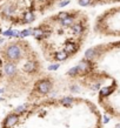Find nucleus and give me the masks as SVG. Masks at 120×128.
<instances>
[{
    "label": "nucleus",
    "mask_w": 120,
    "mask_h": 128,
    "mask_svg": "<svg viewBox=\"0 0 120 128\" xmlns=\"http://www.w3.org/2000/svg\"><path fill=\"white\" fill-rule=\"evenodd\" d=\"M94 48L95 55L91 60H82L87 65L84 73H92L99 87L104 80L111 81L100 88L99 98L108 112L120 116V41Z\"/></svg>",
    "instance_id": "f257e3e1"
},
{
    "label": "nucleus",
    "mask_w": 120,
    "mask_h": 128,
    "mask_svg": "<svg viewBox=\"0 0 120 128\" xmlns=\"http://www.w3.org/2000/svg\"><path fill=\"white\" fill-rule=\"evenodd\" d=\"M78 2L81 6H112L98 18L95 27L101 34L120 37V0H78Z\"/></svg>",
    "instance_id": "f03ea898"
},
{
    "label": "nucleus",
    "mask_w": 120,
    "mask_h": 128,
    "mask_svg": "<svg viewBox=\"0 0 120 128\" xmlns=\"http://www.w3.org/2000/svg\"><path fill=\"white\" fill-rule=\"evenodd\" d=\"M7 54H8V58H11L12 60H16V59L20 58V48L15 46V45H13V46L8 48Z\"/></svg>",
    "instance_id": "7ed1b4c3"
},
{
    "label": "nucleus",
    "mask_w": 120,
    "mask_h": 128,
    "mask_svg": "<svg viewBox=\"0 0 120 128\" xmlns=\"http://www.w3.org/2000/svg\"><path fill=\"white\" fill-rule=\"evenodd\" d=\"M51 89V84L48 81H41L38 85V91L40 93H47Z\"/></svg>",
    "instance_id": "20e7f679"
},
{
    "label": "nucleus",
    "mask_w": 120,
    "mask_h": 128,
    "mask_svg": "<svg viewBox=\"0 0 120 128\" xmlns=\"http://www.w3.org/2000/svg\"><path fill=\"white\" fill-rule=\"evenodd\" d=\"M16 121H18V116L14 115V114H12V115H10V116L6 119L5 126L6 127H12V126H14L16 123Z\"/></svg>",
    "instance_id": "39448f33"
},
{
    "label": "nucleus",
    "mask_w": 120,
    "mask_h": 128,
    "mask_svg": "<svg viewBox=\"0 0 120 128\" xmlns=\"http://www.w3.org/2000/svg\"><path fill=\"white\" fill-rule=\"evenodd\" d=\"M75 51H76V46L74 43H68L67 46H65V51H64V52H65L66 54H73Z\"/></svg>",
    "instance_id": "423d86ee"
},
{
    "label": "nucleus",
    "mask_w": 120,
    "mask_h": 128,
    "mask_svg": "<svg viewBox=\"0 0 120 128\" xmlns=\"http://www.w3.org/2000/svg\"><path fill=\"white\" fill-rule=\"evenodd\" d=\"M5 73L8 75H13L15 73V66L12 64H7L5 66Z\"/></svg>",
    "instance_id": "0eeeda50"
},
{
    "label": "nucleus",
    "mask_w": 120,
    "mask_h": 128,
    "mask_svg": "<svg viewBox=\"0 0 120 128\" xmlns=\"http://www.w3.org/2000/svg\"><path fill=\"white\" fill-rule=\"evenodd\" d=\"M33 34H34L35 39H40V38L44 37V32L41 31V28H35L34 32H33Z\"/></svg>",
    "instance_id": "6e6552de"
},
{
    "label": "nucleus",
    "mask_w": 120,
    "mask_h": 128,
    "mask_svg": "<svg viewBox=\"0 0 120 128\" xmlns=\"http://www.w3.org/2000/svg\"><path fill=\"white\" fill-rule=\"evenodd\" d=\"M67 74L70 75V76H74V75H78V74H79V68H78V66H75V67H72L71 70L67 72Z\"/></svg>",
    "instance_id": "1a4fd4ad"
},
{
    "label": "nucleus",
    "mask_w": 120,
    "mask_h": 128,
    "mask_svg": "<svg viewBox=\"0 0 120 128\" xmlns=\"http://www.w3.org/2000/svg\"><path fill=\"white\" fill-rule=\"evenodd\" d=\"M24 68H25L26 72H30V73H31V72H33V71L35 70V65H33L32 62H27V64L25 65Z\"/></svg>",
    "instance_id": "9d476101"
},
{
    "label": "nucleus",
    "mask_w": 120,
    "mask_h": 128,
    "mask_svg": "<svg viewBox=\"0 0 120 128\" xmlns=\"http://www.w3.org/2000/svg\"><path fill=\"white\" fill-rule=\"evenodd\" d=\"M66 55H67V54H66L65 52H60V53L57 54V60H60V61H61V60H65Z\"/></svg>",
    "instance_id": "9b49d317"
},
{
    "label": "nucleus",
    "mask_w": 120,
    "mask_h": 128,
    "mask_svg": "<svg viewBox=\"0 0 120 128\" xmlns=\"http://www.w3.org/2000/svg\"><path fill=\"white\" fill-rule=\"evenodd\" d=\"M32 34V31L31 29H24L22 32H20V37H28Z\"/></svg>",
    "instance_id": "f8f14e48"
},
{
    "label": "nucleus",
    "mask_w": 120,
    "mask_h": 128,
    "mask_svg": "<svg viewBox=\"0 0 120 128\" xmlns=\"http://www.w3.org/2000/svg\"><path fill=\"white\" fill-rule=\"evenodd\" d=\"M72 102H73V99L72 98H64L62 99V103L64 105H72Z\"/></svg>",
    "instance_id": "ddd939ff"
},
{
    "label": "nucleus",
    "mask_w": 120,
    "mask_h": 128,
    "mask_svg": "<svg viewBox=\"0 0 120 128\" xmlns=\"http://www.w3.org/2000/svg\"><path fill=\"white\" fill-rule=\"evenodd\" d=\"M26 108H27V105H22V106H19V107H16V112L18 113H22L24 111H26Z\"/></svg>",
    "instance_id": "4468645a"
},
{
    "label": "nucleus",
    "mask_w": 120,
    "mask_h": 128,
    "mask_svg": "<svg viewBox=\"0 0 120 128\" xmlns=\"http://www.w3.org/2000/svg\"><path fill=\"white\" fill-rule=\"evenodd\" d=\"M59 66H60L59 64L51 65V66H48V67H47V70H48V71H57V70H58V68H59Z\"/></svg>",
    "instance_id": "2eb2a0df"
},
{
    "label": "nucleus",
    "mask_w": 120,
    "mask_h": 128,
    "mask_svg": "<svg viewBox=\"0 0 120 128\" xmlns=\"http://www.w3.org/2000/svg\"><path fill=\"white\" fill-rule=\"evenodd\" d=\"M4 35H5V37H14V31H12V29H8V31L4 32Z\"/></svg>",
    "instance_id": "dca6fc26"
},
{
    "label": "nucleus",
    "mask_w": 120,
    "mask_h": 128,
    "mask_svg": "<svg viewBox=\"0 0 120 128\" xmlns=\"http://www.w3.org/2000/svg\"><path fill=\"white\" fill-rule=\"evenodd\" d=\"M71 89H72L73 92H79V87H78V86H72Z\"/></svg>",
    "instance_id": "f3484780"
},
{
    "label": "nucleus",
    "mask_w": 120,
    "mask_h": 128,
    "mask_svg": "<svg viewBox=\"0 0 120 128\" xmlns=\"http://www.w3.org/2000/svg\"><path fill=\"white\" fill-rule=\"evenodd\" d=\"M104 122H105V123L108 122V117H107V116H104Z\"/></svg>",
    "instance_id": "a211bd4d"
},
{
    "label": "nucleus",
    "mask_w": 120,
    "mask_h": 128,
    "mask_svg": "<svg viewBox=\"0 0 120 128\" xmlns=\"http://www.w3.org/2000/svg\"><path fill=\"white\" fill-rule=\"evenodd\" d=\"M1 93H2V89H0V94H1Z\"/></svg>",
    "instance_id": "6ab92c4d"
}]
</instances>
